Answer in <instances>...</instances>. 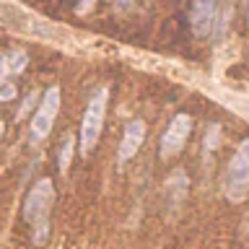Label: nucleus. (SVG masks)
<instances>
[{
    "mask_svg": "<svg viewBox=\"0 0 249 249\" xmlns=\"http://www.w3.org/2000/svg\"><path fill=\"white\" fill-rule=\"evenodd\" d=\"M223 195L233 205H239L249 197V138L241 140L229 161L223 179Z\"/></svg>",
    "mask_w": 249,
    "mask_h": 249,
    "instance_id": "obj_1",
    "label": "nucleus"
},
{
    "mask_svg": "<svg viewBox=\"0 0 249 249\" xmlns=\"http://www.w3.org/2000/svg\"><path fill=\"white\" fill-rule=\"evenodd\" d=\"M107 99H109V91L107 89H99L93 96L89 99V107L83 112V120H81V132H78V140H81V153H91L99 143V135H101V127H104V117H107Z\"/></svg>",
    "mask_w": 249,
    "mask_h": 249,
    "instance_id": "obj_2",
    "label": "nucleus"
},
{
    "mask_svg": "<svg viewBox=\"0 0 249 249\" xmlns=\"http://www.w3.org/2000/svg\"><path fill=\"white\" fill-rule=\"evenodd\" d=\"M60 104H62V91L60 86H50V89L44 91L42 101H39L36 107V114L34 120H31V143H39V140H44L50 135L52 124H54V117L60 112Z\"/></svg>",
    "mask_w": 249,
    "mask_h": 249,
    "instance_id": "obj_3",
    "label": "nucleus"
},
{
    "mask_svg": "<svg viewBox=\"0 0 249 249\" xmlns=\"http://www.w3.org/2000/svg\"><path fill=\"white\" fill-rule=\"evenodd\" d=\"M52 200H54L52 179H39V182L31 187V192L26 195V202H23V221L31 223V226L47 223Z\"/></svg>",
    "mask_w": 249,
    "mask_h": 249,
    "instance_id": "obj_4",
    "label": "nucleus"
},
{
    "mask_svg": "<svg viewBox=\"0 0 249 249\" xmlns=\"http://www.w3.org/2000/svg\"><path fill=\"white\" fill-rule=\"evenodd\" d=\"M190 132H192V117L190 114H177L174 120L169 122V127H166V132H163V138H161L159 156H161L163 161L174 159V156L184 148Z\"/></svg>",
    "mask_w": 249,
    "mask_h": 249,
    "instance_id": "obj_5",
    "label": "nucleus"
},
{
    "mask_svg": "<svg viewBox=\"0 0 249 249\" xmlns=\"http://www.w3.org/2000/svg\"><path fill=\"white\" fill-rule=\"evenodd\" d=\"M218 8H221V0H192L190 29L197 39H205L213 34L215 21H218Z\"/></svg>",
    "mask_w": 249,
    "mask_h": 249,
    "instance_id": "obj_6",
    "label": "nucleus"
},
{
    "mask_svg": "<svg viewBox=\"0 0 249 249\" xmlns=\"http://www.w3.org/2000/svg\"><path fill=\"white\" fill-rule=\"evenodd\" d=\"M0 13H3L8 26L18 29V31H26V34H34V36H54V29L50 26V23L36 18V16H31V13H26V11H21V8L3 5Z\"/></svg>",
    "mask_w": 249,
    "mask_h": 249,
    "instance_id": "obj_7",
    "label": "nucleus"
},
{
    "mask_svg": "<svg viewBox=\"0 0 249 249\" xmlns=\"http://www.w3.org/2000/svg\"><path fill=\"white\" fill-rule=\"evenodd\" d=\"M145 140V122L143 120H132L124 124V132H122V140H120V148H117V161L120 166H124L132 156L140 151Z\"/></svg>",
    "mask_w": 249,
    "mask_h": 249,
    "instance_id": "obj_8",
    "label": "nucleus"
},
{
    "mask_svg": "<svg viewBox=\"0 0 249 249\" xmlns=\"http://www.w3.org/2000/svg\"><path fill=\"white\" fill-rule=\"evenodd\" d=\"M73 145H75V138L73 135H65V140L60 143V153H57V169L65 174L70 169V161H73Z\"/></svg>",
    "mask_w": 249,
    "mask_h": 249,
    "instance_id": "obj_9",
    "label": "nucleus"
},
{
    "mask_svg": "<svg viewBox=\"0 0 249 249\" xmlns=\"http://www.w3.org/2000/svg\"><path fill=\"white\" fill-rule=\"evenodd\" d=\"M11 54V73H21V70H26L29 65V54L23 52V50H13V52H8Z\"/></svg>",
    "mask_w": 249,
    "mask_h": 249,
    "instance_id": "obj_10",
    "label": "nucleus"
},
{
    "mask_svg": "<svg viewBox=\"0 0 249 249\" xmlns=\"http://www.w3.org/2000/svg\"><path fill=\"white\" fill-rule=\"evenodd\" d=\"M8 75H13V73H11V54H8V52H0V83H3Z\"/></svg>",
    "mask_w": 249,
    "mask_h": 249,
    "instance_id": "obj_11",
    "label": "nucleus"
},
{
    "mask_svg": "<svg viewBox=\"0 0 249 249\" xmlns=\"http://www.w3.org/2000/svg\"><path fill=\"white\" fill-rule=\"evenodd\" d=\"M231 21V0L223 5V11H221V21H215L218 23V36H223V31H226V23Z\"/></svg>",
    "mask_w": 249,
    "mask_h": 249,
    "instance_id": "obj_12",
    "label": "nucleus"
},
{
    "mask_svg": "<svg viewBox=\"0 0 249 249\" xmlns=\"http://www.w3.org/2000/svg\"><path fill=\"white\" fill-rule=\"evenodd\" d=\"M36 99H39V93H36V91H31L29 96L23 99V104H21V109H18V120H23V117H26V112H29L31 107H34V101H36Z\"/></svg>",
    "mask_w": 249,
    "mask_h": 249,
    "instance_id": "obj_13",
    "label": "nucleus"
},
{
    "mask_svg": "<svg viewBox=\"0 0 249 249\" xmlns=\"http://www.w3.org/2000/svg\"><path fill=\"white\" fill-rule=\"evenodd\" d=\"M93 5H96V0H78V5H75V13H78V16H83V13H89Z\"/></svg>",
    "mask_w": 249,
    "mask_h": 249,
    "instance_id": "obj_14",
    "label": "nucleus"
},
{
    "mask_svg": "<svg viewBox=\"0 0 249 249\" xmlns=\"http://www.w3.org/2000/svg\"><path fill=\"white\" fill-rule=\"evenodd\" d=\"M0 86H3V89H0V99H11L13 93H16V89H13L11 83H5V81H3V83H0Z\"/></svg>",
    "mask_w": 249,
    "mask_h": 249,
    "instance_id": "obj_15",
    "label": "nucleus"
},
{
    "mask_svg": "<svg viewBox=\"0 0 249 249\" xmlns=\"http://www.w3.org/2000/svg\"><path fill=\"white\" fill-rule=\"evenodd\" d=\"M132 3H135V0H114V8L117 11H130Z\"/></svg>",
    "mask_w": 249,
    "mask_h": 249,
    "instance_id": "obj_16",
    "label": "nucleus"
},
{
    "mask_svg": "<svg viewBox=\"0 0 249 249\" xmlns=\"http://www.w3.org/2000/svg\"><path fill=\"white\" fill-rule=\"evenodd\" d=\"M244 13H247V21H249V0H244Z\"/></svg>",
    "mask_w": 249,
    "mask_h": 249,
    "instance_id": "obj_17",
    "label": "nucleus"
},
{
    "mask_svg": "<svg viewBox=\"0 0 249 249\" xmlns=\"http://www.w3.org/2000/svg\"><path fill=\"white\" fill-rule=\"evenodd\" d=\"M3 132H5V127H3V122H0V138H3Z\"/></svg>",
    "mask_w": 249,
    "mask_h": 249,
    "instance_id": "obj_18",
    "label": "nucleus"
}]
</instances>
